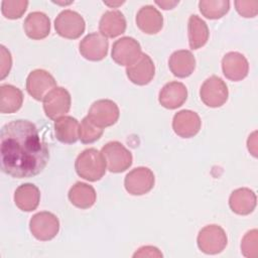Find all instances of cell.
<instances>
[{"mask_svg": "<svg viewBox=\"0 0 258 258\" xmlns=\"http://www.w3.org/2000/svg\"><path fill=\"white\" fill-rule=\"evenodd\" d=\"M49 159L46 143L36 126L24 119L5 124L0 132V160L4 173L15 178L40 173Z\"/></svg>", "mask_w": 258, "mask_h": 258, "instance_id": "obj_1", "label": "cell"}, {"mask_svg": "<svg viewBox=\"0 0 258 258\" xmlns=\"http://www.w3.org/2000/svg\"><path fill=\"white\" fill-rule=\"evenodd\" d=\"M106 167L104 155L96 148L85 149L75 161V169L78 175L89 181L101 179L106 173Z\"/></svg>", "mask_w": 258, "mask_h": 258, "instance_id": "obj_2", "label": "cell"}, {"mask_svg": "<svg viewBox=\"0 0 258 258\" xmlns=\"http://www.w3.org/2000/svg\"><path fill=\"white\" fill-rule=\"evenodd\" d=\"M101 152L104 155L107 167L111 172H123L132 164V153L119 141H110L106 143L102 147Z\"/></svg>", "mask_w": 258, "mask_h": 258, "instance_id": "obj_3", "label": "cell"}, {"mask_svg": "<svg viewBox=\"0 0 258 258\" xmlns=\"http://www.w3.org/2000/svg\"><path fill=\"white\" fill-rule=\"evenodd\" d=\"M197 243L202 252L214 255L221 253L226 248L228 238L222 227L213 224L204 227L199 232Z\"/></svg>", "mask_w": 258, "mask_h": 258, "instance_id": "obj_4", "label": "cell"}, {"mask_svg": "<svg viewBox=\"0 0 258 258\" xmlns=\"http://www.w3.org/2000/svg\"><path fill=\"white\" fill-rule=\"evenodd\" d=\"M54 28L58 35L68 39L79 38L85 31L86 23L77 11L62 10L54 19Z\"/></svg>", "mask_w": 258, "mask_h": 258, "instance_id": "obj_5", "label": "cell"}, {"mask_svg": "<svg viewBox=\"0 0 258 258\" xmlns=\"http://www.w3.org/2000/svg\"><path fill=\"white\" fill-rule=\"evenodd\" d=\"M29 230L37 240L49 241L57 235L59 231V221L57 217L50 212H39L30 219Z\"/></svg>", "mask_w": 258, "mask_h": 258, "instance_id": "obj_6", "label": "cell"}, {"mask_svg": "<svg viewBox=\"0 0 258 258\" xmlns=\"http://www.w3.org/2000/svg\"><path fill=\"white\" fill-rule=\"evenodd\" d=\"M229 96V91L226 83L217 76H211L202 85L200 97L203 103L211 108L223 106Z\"/></svg>", "mask_w": 258, "mask_h": 258, "instance_id": "obj_7", "label": "cell"}, {"mask_svg": "<svg viewBox=\"0 0 258 258\" xmlns=\"http://www.w3.org/2000/svg\"><path fill=\"white\" fill-rule=\"evenodd\" d=\"M120 116L119 107L115 102L108 99H101L95 101L88 113L90 120L101 128L114 125Z\"/></svg>", "mask_w": 258, "mask_h": 258, "instance_id": "obj_8", "label": "cell"}, {"mask_svg": "<svg viewBox=\"0 0 258 258\" xmlns=\"http://www.w3.org/2000/svg\"><path fill=\"white\" fill-rule=\"evenodd\" d=\"M154 182L155 178L152 170L145 166H139L126 174L124 186L130 195L142 196L152 189Z\"/></svg>", "mask_w": 258, "mask_h": 258, "instance_id": "obj_9", "label": "cell"}, {"mask_svg": "<svg viewBox=\"0 0 258 258\" xmlns=\"http://www.w3.org/2000/svg\"><path fill=\"white\" fill-rule=\"evenodd\" d=\"M71 103L69 91L62 87H55L44 97L43 110L49 119L56 120L70 111Z\"/></svg>", "mask_w": 258, "mask_h": 258, "instance_id": "obj_10", "label": "cell"}, {"mask_svg": "<svg viewBox=\"0 0 258 258\" xmlns=\"http://www.w3.org/2000/svg\"><path fill=\"white\" fill-rule=\"evenodd\" d=\"M141 54V45L133 37L124 36L113 43L111 55L113 60L120 66L129 67L133 64Z\"/></svg>", "mask_w": 258, "mask_h": 258, "instance_id": "obj_11", "label": "cell"}, {"mask_svg": "<svg viewBox=\"0 0 258 258\" xmlns=\"http://www.w3.org/2000/svg\"><path fill=\"white\" fill-rule=\"evenodd\" d=\"M55 87L54 78L44 70H34L26 79V90L36 101H43L44 97Z\"/></svg>", "mask_w": 258, "mask_h": 258, "instance_id": "obj_12", "label": "cell"}, {"mask_svg": "<svg viewBox=\"0 0 258 258\" xmlns=\"http://www.w3.org/2000/svg\"><path fill=\"white\" fill-rule=\"evenodd\" d=\"M108 39L100 32L87 34L79 44V50L82 56L92 61H99L105 58L108 53Z\"/></svg>", "mask_w": 258, "mask_h": 258, "instance_id": "obj_13", "label": "cell"}, {"mask_svg": "<svg viewBox=\"0 0 258 258\" xmlns=\"http://www.w3.org/2000/svg\"><path fill=\"white\" fill-rule=\"evenodd\" d=\"M202 127V121L198 113L190 110H181L174 114L172 129L181 138H191L197 135Z\"/></svg>", "mask_w": 258, "mask_h": 258, "instance_id": "obj_14", "label": "cell"}, {"mask_svg": "<svg viewBox=\"0 0 258 258\" xmlns=\"http://www.w3.org/2000/svg\"><path fill=\"white\" fill-rule=\"evenodd\" d=\"M126 75L129 81L135 85H147L155 75L154 62L148 54L142 53L133 64L126 68Z\"/></svg>", "mask_w": 258, "mask_h": 258, "instance_id": "obj_15", "label": "cell"}, {"mask_svg": "<svg viewBox=\"0 0 258 258\" xmlns=\"http://www.w3.org/2000/svg\"><path fill=\"white\" fill-rule=\"evenodd\" d=\"M222 70L224 76L234 82L245 79L249 72L247 58L238 51L226 53L222 59Z\"/></svg>", "mask_w": 258, "mask_h": 258, "instance_id": "obj_16", "label": "cell"}, {"mask_svg": "<svg viewBox=\"0 0 258 258\" xmlns=\"http://www.w3.org/2000/svg\"><path fill=\"white\" fill-rule=\"evenodd\" d=\"M187 99V89L180 82H169L165 84L159 92L158 101L166 109L173 110L179 108Z\"/></svg>", "mask_w": 258, "mask_h": 258, "instance_id": "obj_17", "label": "cell"}, {"mask_svg": "<svg viewBox=\"0 0 258 258\" xmlns=\"http://www.w3.org/2000/svg\"><path fill=\"white\" fill-rule=\"evenodd\" d=\"M25 34L34 40L45 38L50 32V20L48 16L40 11L29 13L23 23Z\"/></svg>", "mask_w": 258, "mask_h": 258, "instance_id": "obj_18", "label": "cell"}, {"mask_svg": "<svg viewBox=\"0 0 258 258\" xmlns=\"http://www.w3.org/2000/svg\"><path fill=\"white\" fill-rule=\"evenodd\" d=\"M136 24L144 33L155 34L163 26V17L157 8L152 5H145L136 14Z\"/></svg>", "mask_w": 258, "mask_h": 258, "instance_id": "obj_19", "label": "cell"}, {"mask_svg": "<svg viewBox=\"0 0 258 258\" xmlns=\"http://www.w3.org/2000/svg\"><path fill=\"white\" fill-rule=\"evenodd\" d=\"M99 30L106 38H114L126 30V19L124 14L119 10L106 11L99 22Z\"/></svg>", "mask_w": 258, "mask_h": 258, "instance_id": "obj_20", "label": "cell"}, {"mask_svg": "<svg viewBox=\"0 0 258 258\" xmlns=\"http://www.w3.org/2000/svg\"><path fill=\"white\" fill-rule=\"evenodd\" d=\"M257 204L255 192L248 187H240L232 191L229 198V206L231 210L242 216L251 214Z\"/></svg>", "mask_w": 258, "mask_h": 258, "instance_id": "obj_21", "label": "cell"}, {"mask_svg": "<svg viewBox=\"0 0 258 258\" xmlns=\"http://www.w3.org/2000/svg\"><path fill=\"white\" fill-rule=\"evenodd\" d=\"M168 67L173 76L177 78H186L190 76L196 69V58L189 50H175L169 56Z\"/></svg>", "mask_w": 258, "mask_h": 258, "instance_id": "obj_22", "label": "cell"}, {"mask_svg": "<svg viewBox=\"0 0 258 258\" xmlns=\"http://www.w3.org/2000/svg\"><path fill=\"white\" fill-rule=\"evenodd\" d=\"M40 202V191L33 183L20 184L14 192V203L23 212L34 211Z\"/></svg>", "mask_w": 258, "mask_h": 258, "instance_id": "obj_23", "label": "cell"}, {"mask_svg": "<svg viewBox=\"0 0 258 258\" xmlns=\"http://www.w3.org/2000/svg\"><path fill=\"white\" fill-rule=\"evenodd\" d=\"M70 202L79 209H89L96 203L97 194L95 188L86 183L78 181L69 190Z\"/></svg>", "mask_w": 258, "mask_h": 258, "instance_id": "obj_24", "label": "cell"}, {"mask_svg": "<svg viewBox=\"0 0 258 258\" xmlns=\"http://www.w3.org/2000/svg\"><path fill=\"white\" fill-rule=\"evenodd\" d=\"M79 121L72 116H61L54 121L55 137L58 141L72 144L79 139Z\"/></svg>", "mask_w": 258, "mask_h": 258, "instance_id": "obj_25", "label": "cell"}, {"mask_svg": "<svg viewBox=\"0 0 258 258\" xmlns=\"http://www.w3.org/2000/svg\"><path fill=\"white\" fill-rule=\"evenodd\" d=\"M187 35L189 47L191 49H199L204 46L209 39V27L201 17L192 14L188 18Z\"/></svg>", "mask_w": 258, "mask_h": 258, "instance_id": "obj_26", "label": "cell"}, {"mask_svg": "<svg viewBox=\"0 0 258 258\" xmlns=\"http://www.w3.org/2000/svg\"><path fill=\"white\" fill-rule=\"evenodd\" d=\"M23 103L21 90L12 85L0 86V112L11 114L18 111Z\"/></svg>", "mask_w": 258, "mask_h": 258, "instance_id": "obj_27", "label": "cell"}, {"mask_svg": "<svg viewBox=\"0 0 258 258\" xmlns=\"http://www.w3.org/2000/svg\"><path fill=\"white\" fill-rule=\"evenodd\" d=\"M201 13L209 19H219L228 13L230 2L226 0H202L199 2Z\"/></svg>", "mask_w": 258, "mask_h": 258, "instance_id": "obj_28", "label": "cell"}, {"mask_svg": "<svg viewBox=\"0 0 258 258\" xmlns=\"http://www.w3.org/2000/svg\"><path fill=\"white\" fill-rule=\"evenodd\" d=\"M104 129L94 124L88 116H86L79 127V139L84 144H90L100 139Z\"/></svg>", "mask_w": 258, "mask_h": 258, "instance_id": "obj_29", "label": "cell"}, {"mask_svg": "<svg viewBox=\"0 0 258 258\" xmlns=\"http://www.w3.org/2000/svg\"><path fill=\"white\" fill-rule=\"evenodd\" d=\"M27 6L26 0H4L1 3V12L8 19H18L24 14Z\"/></svg>", "mask_w": 258, "mask_h": 258, "instance_id": "obj_30", "label": "cell"}, {"mask_svg": "<svg viewBox=\"0 0 258 258\" xmlns=\"http://www.w3.org/2000/svg\"><path fill=\"white\" fill-rule=\"evenodd\" d=\"M258 231L256 229L248 231L242 239L241 251L245 257L256 258L258 256Z\"/></svg>", "mask_w": 258, "mask_h": 258, "instance_id": "obj_31", "label": "cell"}, {"mask_svg": "<svg viewBox=\"0 0 258 258\" xmlns=\"http://www.w3.org/2000/svg\"><path fill=\"white\" fill-rule=\"evenodd\" d=\"M235 6L237 12L246 18L255 17L258 13V1L256 0H250V1H244V0H237L235 1Z\"/></svg>", "mask_w": 258, "mask_h": 258, "instance_id": "obj_32", "label": "cell"}, {"mask_svg": "<svg viewBox=\"0 0 258 258\" xmlns=\"http://www.w3.org/2000/svg\"><path fill=\"white\" fill-rule=\"evenodd\" d=\"M0 49H1L0 78H1V80H3L9 74V72L11 70L12 57H11V54H10L9 50L4 45H0Z\"/></svg>", "mask_w": 258, "mask_h": 258, "instance_id": "obj_33", "label": "cell"}, {"mask_svg": "<svg viewBox=\"0 0 258 258\" xmlns=\"http://www.w3.org/2000/svg\"><path fill=\"white\" fill-rule=\"evenodd\" d=\"M133 257H162V253L154 246H143L133 254Z\"/></svg>", "mask_w": 258, "mask_h": 258, "instance_id": "obj_34", "label": "cell"}, {"mask_svg": "<svg viewBox=\"0 0 258 258\" xmlns=\"http://www.w3.org/2000/svg\"><path fill=\"white\" fill-rule=\"evenodd\" d=\"M256 135H257V132L254 131V132L249 136L248 141H247L248 149H249V151L253 154V156H256V155H257V148H256L257 141H256Z\"/></svg>", "mask_w": 258, "mask_h": 258, "instance_id": "obj_35", "label": "cell"}, {"mask_svg": "<svg viewBox=\"0 0 258 258\" xmlns=\"http://www.w3.org/2000/svg\"><path fill=\"white\" fill-rule=\"evenodd\" d=\"M155 3L164 10L172 9L175 5L178 4V1H155Z\"/></svg>", "mask_w": 258, "mask_h": 258, "instance_id": "obj_36", "label": "cell"}, {"mask_svg": "<svg viewBox=\"0 0 258 258\" xmlns=\"http://www.w3.org/2000/svg\"><path fill=\"white\" fill-rule=\"evenodd\" d=\"M105 4H107V5H110V6H116V5H120V4H123L124 3V1H121V2H116V3H108V2H104Z\"/></svg>", "mask_w": 258, "mask_h": 258, "instance_id": "obj_37", "label": "cell"}]
</instances>
